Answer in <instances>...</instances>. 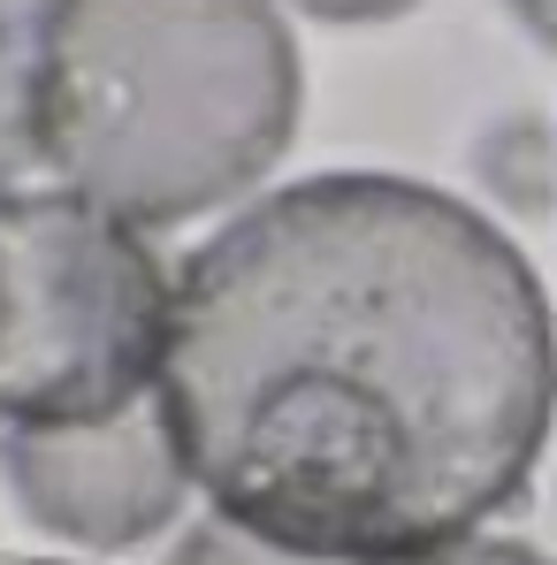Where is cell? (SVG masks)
I'll list each match as a JSON object with an SVG mask.
<instances>
[{
    "mask_svg": "<svg viewBox=\"0 0 557 565\" xmlns=\"http://www.w3.org/2000/svg\"><path fill=\"white\" fill-rule=\"evenodd\" d=\"M161 420L191 489L290 558L459 543L519 504L550 451V290L436 184H282L169 282Z\"/></svg>",
    "mask_w": 557,
    "mask_h": 565,
    "instance_id": "obj_1",
    "label": "cell"
},
{
    "mask_svg": "<svg viewBox=\"0 0 557 565\" xmlns=\"http://www.w3.org/2000/svg\"><path fill=\"white\" fill-rule=\"evenodd\" d=\"M39 161L130 230L260 184L298 130V46L268 0H62L31 39Z\"/></svg>",
    "mask_w": 557,
    "mask_h": 565,
    "instance_id": "obj_2",
    "label": "cell"
},
{
    "mask_svg": "<svg viewBox=\"0 0 557 565\" xmlns=\"http://www.w3.org/2000/svg\"><path fill=\"white\" fill-rule=\"evenodd\" d=\"M169 276L77 191H0V420H99L161 382Z\"/></svg>",
    "mask_w": 557,
    "mask_h": 565,
    "instance_id": "obj_3",
    "label": "cell"
},
{
    "mask_svg": "<svg viewBox=\"0 0 557 565\" xmlns=\"http://www.w3.org/2000/svg\"><path fill=\"white\" fill-rule=\"evenodd\" d=\"M0 481L15 512L77 551H138L184 512V451L161 405H122L99 420L0 428Z\"/></svg>",
    "mask_w": 557,
    "mask_h": 565,
    "instance_id": "obj_4",
    "label": "cell"
},
{
    "mask_svg": "<svg viewBox=\"0 0 557 565\" xmlns=\"http://www.w3.org/2000/svg\"><path fill=\"white\" fill-rule=\"evenodd\" d=\"M39 161V93H31V39L0 31V191Z\"/></svg>",
    "mask_w": 557,
    "mask_h": 565,
    "instance_id": "obj_5",
    "label": "cell"
},
{
    "mask_svg": "<svg viewBox=\"0 0 557 565\" xmlns=\"http://www.w3.org/2000/svg\"><path fill=\"white\" fill-rule=\"evenodd\" d=\"M169 565H313V558H290V551L245 535V527H229V520L214 512V520H199L184 543L169 551Z\"/></svg>",
    "mask_w": 557,
    "mask_h": 565,
    "instance_id": "obj_6",
    "label": "cell"
},
{
    "mask_svg": "<svg viewBox=\"0 0 557 565\" xmlns=\"http://www.w3.org/2000/svg\"><path fill=\"white\" fill-rule=\"evenodd\" d=\"M367 565H557L527 543L504 535H459V543H428V551H397V558H367Z\"/></svg>",
    "mask_w": 557,
    "mask_h": 565,
    "instance_id": "obj_7",
    "label": "cell"
},
{
    "mask_svg": "<svg viewBox=\"0 0 557 565\" xmlns=\"http://www.w3.org/2000/svg\"><path fill=\"white\" fill-rule=\"evenodd\" d=\"M290 8H306V15H321V23H389V15H405V8H420V0H290Z\"/></svg>",
    "mask_w": 557,
    "mask_h": 565,
    "instance_id": "obj_8",
    "label": "cell"
},
{
    "mask_svg": "<svg viewBox=\"0 0 557 565\" xmlns=\"http://www.w3.org/2000/svg\"><path fill=\"white\" fill-rule=\"evenodd\" d=\"M512 15H519V31L535 39V46H550L557 54V0H504Z\"/></svg>",
    "mask_w": 557,
    "mask_h": 565,
    "instance_id": "obj_9",
    "label": "cell"
},
{
    "mask_svg": "<svg viewBox=\"0 0 557 565\" xmlns=\"http://www.w3.org/2000/svg\"><path fill=\"white\" fill-rule=\"evenodd\" d=\"M62 0H0V31H15V39H39V23L54 15Z\"/></svg>",
    "mask_w": 557,
    "mask_h": 565,
    "instance_id": "obj_10",
    "label": "cell"
},
{
    "mask_svg": "<svg viewBox=\"0 0 557 565\" xmlns=\"http://www.w3.org/2000/svg\"><path fill=\"white\" fill-rule=\"evenodd\" d=\"M0 565H62V558H0Z\"/></svg>",
    "mask_w": 557,
    "mask_h": 565,
    "instance_id": "obj_11",
    "label": "cell"
}]
</instances>
